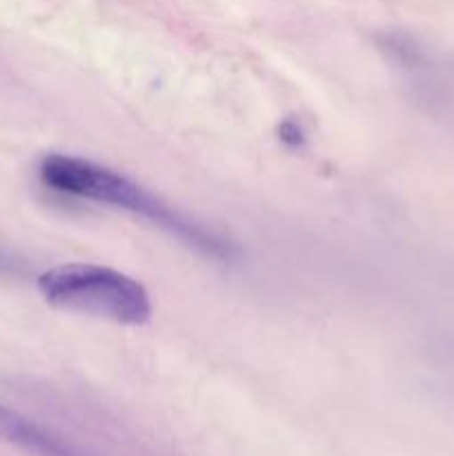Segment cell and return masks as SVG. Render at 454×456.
I'll use <instances>...</instances> for the list:
<instances>
[{
  "mask_svg": "<svg viewBox=\"0 0 454 456\" xmlns=\"http://www.w3.org/2000/svg\"><path fill=\"white\" fill-rule=\"evenodd\" d=\"M38 178L56 194L123 209L132 216L145 218L147 223L167 232L172 239L181 240L203 256L216 261H230L234 256V248L216 232L207 230L199 221L151 194L141 183L105 165L69 154H47L38 163Z\"/></svg>",
  "mask_w": 454,
  "mask_h": 456,
  "instance_id": "1",
  "label": "cell"
},
{
  "mask_svg": "<svg viewBox=\"0 0 454 456\" xmlns=\"http://www.w3.org/2000/svg\"><path fill=\"white\" fill-rule=\"evenodd\" d=\"M36 285L56 310L116 325H142L151 319V297L145 285L111 267L67 263L43 272Z\"/></svg>",
  "mask_w": 454,
  "mask_h": 456,
  "instance_id": "2",
  "label": "cell"
},
{
  "mask_svg": "<svg viewBox=\"0 0 454 456\" xmlns=\"http://www.w3.org/2000/svg\"><path fill=\"white\" fill-rule=\"evenodd\" d=\"M0 439L18 445L36 456H85L71 444L53 435L47 428L38 426L25 414L0 403Z\"/></svg>",
  "mask_w": 454,
  "mask_h": 456,
  "instance_id": "3",
  "label": "cell"
}]
</instances>
